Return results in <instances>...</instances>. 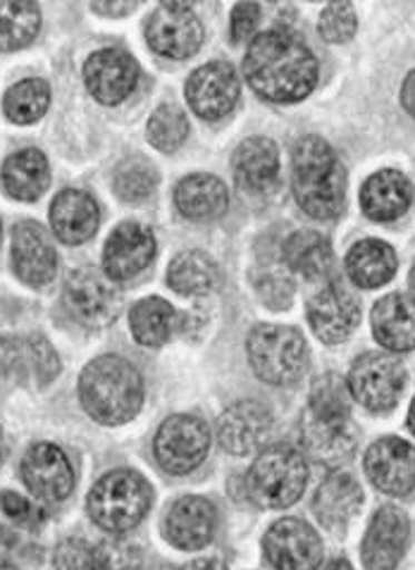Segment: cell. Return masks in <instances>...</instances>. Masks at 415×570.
Returning <instances> with one entry per match:
<instances>
[{
    "label": "cell",
    "mask_w": 415,
    "mask_h": 570,
    "mask_svg": "<svg viewBox=\"0 0 415 570\" xmlns=\"http://www.w3.org/2000/svg\"><path fill=\"white\" fill-rule=\"evenodd\" d=\"M244 72L251 89L273 104L304 100L318 81V60L296 31L277 27L248 46Z\"/></svg>",
    "instance_id": "1"
},
{
    "label": "cell",
    "mask_w": 415,
    "mask_h": 570,
    "mask_svg": "<svg viewBox=\"0 0 415 570\" xmlns=\"http://www.w3.org/2000/svg\"><path fill=\"white\" fill-rule=\"evenodd\" d=\"M304 444L325 465H339L356 449V428L348 409V387L339 375H325L310 392L304 415Z\"/></svg>",
    "instance_id": "2"
},
{
    "label": "cell",
    "mask_w": 415,
    "mask_h": 570,
    "mask_svg": "<svg viewBox=\"0 0 415 570\" xmlns=\"http://www.w3.org/2000/svg\"><path fill=\"white\" fill-rule=\"evenodd\" d=\"M294 196L315 220H332L344 210V165L320 137H304L294 146Z\"/></svg>",
    "instance_id": "3"
},
{
    "label": "cell",
    "mask_w": 415,
    "mask_h": 570,
    "mask_svg": "<svg viewBox=\"0 0 415 570\" xmlns=\"http://www.w3.org/2000/svg\"><path fill=\"white\" fill-rule=\"evenodd\" d=\"M79 399L93 421L122 425L141 409L144 382L137 367L120 356L91 361L79 377Z\"/></svg>",
    "instance_id": "4"
},
{
    "label": "cell",
    "mask_w": 415,
    "mask_h": 570,
    "mask_svg": "<svg viewBox=\"0 0 415 570\" xmlns=\"http://www.w3.org/2000/svg\"><path fill=\"white\" fill-rule=\"evenodd\" d=\"M151 501V484L139 473L112 471L89 492V515L98 528L108 532H127L144 521Z\"/></svg>",
    "instance_id": "5"
},
{
    "label": "cell",
    "mask_w": 415,
    "mask_h": 570,
    "mask_svg": "<svg viewBox=\"0 0 415 570\" xmlns=\"http://www.w3.org/2000/svg\"><path fill=\"white\" fill-rule=\"evenodd\" d=\"M308 482V465L302 451L292 446H270L248 471V494L258 507L287 509L302 499Z\"/></svg>",
    "instance_id": "6"
},
{
    "label": "cell",
    "mask_w": 415,
    "mask_h": 570,
    "mask_svg": "<svg viewBox=\"0 0 415 570\" xmlns=\"http://www.w3.org/2000/svg\"><path fill=\"white\" fill-rule=\"evenodd\" d=\"M246 348L256 375L275 387L294 384L308 371V344L294 327L258 325Z\"/></svg>",
    "instance_id": "7"
},
{
    "label": "cell",
    "mask_w": 415,
    "mask_h": 570,
    "mask_svg": "<svg viewBox=\"0 0 415 570\" xmlns=\"http://www.w3.org/2000/svg\"><path fill=\"white\" fill-rule=\"evenodd\" d=\"M65 306L87 327H106L118 321L122 294L112 279L91 265H81L65 279Z\"/></svg>",
    "instance_id": "8"
},
{
    "label": "cell",
    "mask_w": 415,
    "mask_h": 570,
    "mask_svg": "<svg viewBox=\"0 0 415 570\" xmlns=\"http://www.w3.org/2000/svg\"><path fill=\"white\" fill-rule=\"evenodd\" d=\"M404 365L394 356L379 354V351H370L363 354L352 365L348 373L346 387L360 406L375 413H385L396 406L398 396L404 392Z\"/></svg>",
    "instance_id": "9"
},
{
    "label": "cell",
    "mask_w": 415,
    "mask_h": 570,
    "mask_svg": "<svg viewBox=\"0 0 415 570\" xmlns=\"http://www.w3.org/2000/svg\"><path fill=\"white\" fill-rule=\"evenodd\" d=\"M154 449L162 471L172 475L191 473L208 456V425L194 415H172L160 425Z\"/></svg>",
    "instance_id": "10"
},
{
    "label": "cell",
    "mask_w": 415,
    "mask_h": 570,
    "mask_svg": "<svg viewBox=\"0 0 415 570\" xmlns=\"http://www.w3.org/2000/svg\"><path fill=\"white\" fill-rule=\"evenodd\" d=\"M146 41L158 56L189 58L204 43V27L198 22L191 6L162 3L146 24Z\"/></svg>",
    "instance_id": "11"
},
{
    "label": "cell",
    "mask_w": 415,
    "mask_h": 570,
    "mask_svg": "<svg viewBox=\"0 0 415 570\" xmlns=\"http://www.w3.org/2000/svg\"><path fill=\"white\" fill-rule=\"evenodd\" d=\"M265 557L277 570H315L323 561V542L308 523L281 518L265 534Z\"/></svg>",
    "instance_id": "12"
},
{
    "label": "cell",
    "mask_w": 415,
    "mask_h": 570,
    "mask_svg": "<svg viewBox=\"0 0 415 570\" xmlns=\"http://www.w3.org/2000/svg\"><path fill=\"white\" fill-rule=\"evenodd\" d=\"M239 98V77L227 62L198 67L187 81L189 108L204 120H220L231 112Z\"/></svg>",
    "instance_id": "13"
},
{
    "label": "cell",
    "mask_w": 415,
    "mask_h": 570,
    "mask_svg": "<svg viewBox=\"0 0 415 570\" xmlns=\"http://www.w3.org/2000/svg\"><path fill=\"white\" fill-rule=\"evenodd\" d=\"M365 475L389 497L408 494L415 488V446L398 438L375 442L365 454Z\"/></svg>",
    "instance_id": "14"
},
{
    "label": "cell",
    "mask_w": 415,
    "mask_h": 570,
    "mask_svg": "<svg viewBox=\"0 0 415 570\" xmlns=\"http://www.w3.org/2000/svg\"><path fill=\"white\" fill-rule=\"evenodd\" d=\"M22 480L29 492L43 501H62L75 490L70 459L56 444H34L22 459Z\"/></svg>",
    "instance_id": "15"
},
{
    "label": "cell",
    "mask_w": 415,
    "mask_h": 570,
    "mask_svg": "<svg viewBox=\"0 0 415 570\" xmlns=\"http://www.w3.org/2000/svg\"><path fill=\"white\" fill-rule=\"evenodd\" d=\"M308 323L325 344H342L360 325V306L339 284H327L308 301Z\"/></svg>",
    "instance_id": "16"
},
{
    "label": "cell",
    "mask_w": 415,
    "mask_h": 570,
    "mask_svg": "<svg viewBox=\"0 0 415 570\" xmlns=\"http://www.w3.org/2000/svg\"><path fill=\"white\" fill-rule=\"evenodd\" d=\"M85 81L93 98L106 106L122 104L137 89L139 65L135 58L118 48H103L85 65Z\"/></svg>",
    "instance_id": "17"
},
{
    "label": "cell",
    "mask_w": 415,
    "mask_h": 570,
    "mask_svg": "<svg viewBox=\"0 0 415 570\" xmlns=\"http://www.w3.org/2000/svg\"><path fill=\"white\" fill-rule=\"evenodd\" d=\"M408 518L394 507H382L363 540V563L368 570H396L408 544Z\"/></svg>",
    "instance_id": "18"
},
{
    "label": "cell",
    "mask_w": 415,
    "mask_h": 570,
    "mask_svg": "<svg viewBox=\"0 0 415 570\" xmlns=\"http://www.w3.org/2000/svg\"><path fill=\"white\" fill-rule=\"evenodd\" d=\"M154 256H156L154 232L137 223H125L108 237V244L103 250L106 275L112 282L131 279L151 265Z\"/></svg>",
    "instance_id": "19"
},
{
    "label": "cell",
    "mask_w": 415,
    "mask_h": 570,
    "mask_svg": "<svg viewBox=\"0 0 415 570\" xmlns=\"http://www.w3.org/2000/svg\"><path fill=\"white\" fill-rule=\"evenodd\" d=\"M12 267L29 287H43L58 271L56 248L37 223H20L12 229Z\"/></svg>",
    "instance_id": "20"
},
{
    "label": "cell",
    "mask_w": 415,
    "mask_h": 570,
    "mask_svg": "<svg viewBox=\"0 0 415 570\" xmlns=\"http://www.w3.org/2000/svg\"><path fill=\"white\" fill-rule=\"evenodd\" d=\"M270 432L273 415L258 401H239L223 413L218 423L220 444L235 456L254 454L270 438Z\"/></svg>",
    "instance_id": "21"
},
{
    "label": "cell",
    "mask_w": 415,
    "mask_h": 570,
    "mask_svg": "<svg viewBox=\"0 0 415 570\" xmlns=\"http://www.w3.org/2000/svg\"><path fill=\"white\" fill-rule=\"evenodd\" d=\"M58 373V354L43 337L0 340V380L34 377L39 384H48Z\"/></svg>",
    "instance_id": "22"
},
{
    "label": "cell",
    "mask_w": 415,
    "mask_h": 570,
    "mask_svg": "<svg viewBox=\"0 0 415 570\" xmlns=\"http://www.w3.org/2000/svg\"><path fill=\"white\" fill-rule=\"evenodd\" d=\"M215 528H218V513L208 499L185 497L168 511L165 518V538L177 549H201L206 547Z\"/></svg>",
    "instance_id": "23"
},
{
    "label": "cell",
    "mask_w": 415,
    "mask_h": 570,
    "mask_svg": "<svg viewBox=\"0 0 415 570\" xmlns=\"http://www.w3.org/2000/svg\"><path fill=\"white\" fill-rule=\"evenodd\" d=\"M363 504V490L354 475H329L313 499V511L320 525L335 534H344Z\"/></svg>",
    "instance_id": "24"
},
{
    "label": "cell",
    "mask_w": 415,
    "mask_h": 570,
    "mask_svg": "<svg viewBox=\"0 0 415 570\" xmlns=\"http://www.w3.org/2000/svg\"><path fill=\"white\" fill-rule=\"evenodd\" d=\"M413 198L411 181L398 170H379L360 189V208L375 223H392L402 217Z\"/></svg>",
    "instance_id": "25"
},
{
    "label": "cell",
    "mask_w": 415,
    "mask_h": 570,
    "mask_svg": "<svg viewBox=\"0 0 415 570\" xmlns=\"http://www.w3.org/2000/svg\"><path fill=\"white\" fill-rule=\"evenodd\" d=\"M375 340L396 354L415 348V298L408 294H389L373 308Z\"/></svg>",
    "instance_id": "26"
},
{
    "label": "cell",
    "mask_w": 415,
    "mask_h": 570,
    "mask_svg": "<svg viewBox=\"0 0 415 570\" xmlns=\"http://www.w3.org/2000/svg\"><path fill=\"white\" fill-rule=\"evenodd\" d=\"M98 220H101V215H98L96 200L79 189L60 191L51 204V227L65 244L91 239L98 229Z\"/></svg>",
    "instance_id": "27"
},
{
    "label": "cell",
    "mask_w": 415,
    "mask_h": 570,
    "mask_svg": "<svg viewBox=\"0 0 415 570\" xmlns=\"http://www.w3.org/2000/svg\"><path fill=\"white\" fill-rule=\"evenodd\" d=\"M279 175V150L265 139H246L235 154V177L244 191H268Z\"/></svg>",
    "instance_id": "28"
},
{
    "label": "cell",
    "mask_w": 415,
    "mask_h": 570,
    "mask_svg": "<svg viewBox=\"0 0 415 570\" xmlns=\"http://www.w3.org/2000/svg\"><path fill=\"white\" fill-rule=\"evenodd\" d=\"M179 213L189 220H215L229 206L227 187L213 175H191L179 181L175 191Z\"/></svg>",
    "instance_id": "29"
},
{
    "label": "cell",
    "mask_w": 415,
    "mask_h": 570,
    "mask_svg": "<svg viewBox=\"0 0 415 570\" xmlns=\"http://www.w3.org/2000/svg\"><path fill=\"white\" fill-rule=\"evenodd\" d=\"M346 273L363 289L382 287L396 275L394 248L379 239L358 242L346 256Z\"/></svg>",
    "instance_id": "30"
},
{
    "label": "cell",
    "mask_w": 415,
    "mask_h": 570,
    "mask_svg": "<svg viewBox=\"0 0 415 570\" xmlns=\"http://www.w3.org/2000/svg\"><path fill=\"white\" fill-rule=\"evenodd\" d=\"M48 179H51L48 160L37 148H27L10 156L3 165V173H0L6 194L18 200H37L46 191Z\"/></svg>",
    "instance_id": "31"
},
{
    "label": "cell",
    "mask_w": 415,
    "mask_h": 570,
    "mask_svg": "<svg viewBox=\"0 0 415 570\" xmlns=\"http://www.w3.org/2000/svg\"><path fill=\"white\" fill-rule=\"evenodd\" d=\"M179 325V313L162 298H144L129 315L131 334L141 346H162Z\"/></svg>",
    "instance_id": "32"
},
{
    "label": "cell",
    "mask_w": 415,
    "mask_h": 570,
    "mask_svg": "<svg viewBox=\"0 0 415 570\" xmlns=\"http://www.w3.org/2000/svg\"><path fill=\"white\" fill-rule=\"evenodd\" d=\"M168 282L181 296H206L218 287V265L204 250H185L170 263Z\"/></svg>",
    "instance_id": "33"
},
{
    "label": "cell",
    "mask_w": 415,
    "mask_h": 570,
    "mask_svg": "<svg viewBox=\"0 0 415 570\" xmlns=\"http://www.w3.org/2000/svg\"><path fill=\"white\" fill-rule=\"evenodd\" d=\"M285 261L294 273L318 279L329 273L332 246L318 232H296L285 244Z\"/></svg>",
    "instance_id": "34"
},
{
    "label": "cell",
    "mask_w": 415,
    "mask_h": 570,
    "mask_svg": "<svg viewBox=\"0 0 415 570\" xmlns=\"http://www.w3.org/2000/svg\"><path fill=\"white\" fill-rule=\"evenodd\" d=\"M41 10L37 3H0V50H20L37 39Z\"/></svg>",
    "instance_id": "35"
},
{
    "label": "cell",
    "mask_w": 415,
    "mask_h": 570,
    "mask_svg": "<svg viewBox=\"0 0 415 570\" xmlns=\"http://www.w3.org/2000/svg\"><path fill=\"white\" fill-rule=\"evenodd\" d=\"M48 104H51V89H48V83L43 79H24L6 94L3 110L10 122L31 125L48 110Z\"/></svg>",
    "instance_id": "36"
},
{
    "label": "cell",
    "mask_w": 415,
    "mask_h": 570,
    "mask_svg": "<svg viewBox=\"0 0 415 570\" xmlns=\"http://www.w3.org/2000/svg\"><path fill=\"white\" fill-rule=\"evenodd\" d=\"M112 187L122 200L137 204V200L151 196L158 187V170L144 158H129L120 163L118 170H115Z\"/></svg>",
    "instance_id": "37"
},
{
    "label": "cell",
    "mask_w": 415,
    "mask_h": 570,
    "mask_svg": "<svg viewBox=\"0 0 415 570\" xmlns=\"http://www.w3.org/2000/svg\"><path fill=\"white\" fill-rule=\"evenodd\" d=\"M189 137V120L177 106H160L148 120V141L162 154H172Z\"/></svg>",
    "instance_id": "38"
},
{
    "label": "cell",
    "mask_w": 415,
    "mask_h": 570,
    "mask_svg": "<svg viewBox=\"0 0 415 570\" xmlns=\"http://www.w3.org/2000/svg\"><path fill=\"white\" fill-rule=\"evenodd\" d=\"M56 570H115V561L106 549L68 540L56 549Z\"/></svg>",
    "instance_id": "39"
},
{
    "label": "cell",
    "mask_w": 415,
    "mask_h": 570,
    "mask_svg": "<svg viewBox=\"0 0 415 570\" xmlns=\"http://www.w3.org/2000/svg\"><path fill=\"white\" fill-rule=\"evenodd\" d=\"M358 29V17L352 3H329L318 22L320 37L329 43H346Z\"/></svg>",
    "instance_id": "40"
},
{
    "label": "cell",
    "mask_w": 415,
    "mask_h": 570,
    "mask_svg": "<svg viewBox=\"0 0 415 570\" xmlns=\"http://www.w3.org/2000/svg\"><path fill=\"white\" fill-rule=\"evenodd\" d=\"M34 551L37 549L31 547L22 534L8 528H0V570H20L24 561L34 559Z\"/></svg>",
    "instance_id": "41"
},
{
    "label": "cell",
    "mask_w": 415,
    "mask_h": 570,
    "mask_svg": "<svg viewBox=\"0 0 415 570\" xmlns=\"http://www.w3.org/2000/svg\"><path fill=\"white\" fill-rule=\"evenodd\" d=\"M260 20V6L258 3H237L231 10V41L241 43L251 37Z\"/></svg>",
    "instance_id": "42"
},
{
    "label": "cell",
    "mask_w": 415,
    "mask_h": 570,
    "mask_svg": "<svg viewBox=\"0 0 415 570\" xmlns=\"http://www.w3.org/2000/svg\"><path fill=\"white\" fill-rule=\"evenodd\" d=\"M0 507H3V511H6L18 525L34 528V525H39V521H41L39 511H37L34 507H31L24 497L14 494V492H3V494H0Z\"/></svg>",
    "instance_id": "43"
},
{
    "label": "cell",
    "mask_w": 415,
    "mask_h": 570,
    "mask_svg": "<svg viewBox=\"0 0 415 570\" xmlns=\"http://www.w3.org/2000/svg\"><path fill=\"white\" fill-rule=\"evenodd\" d=\"M402 104L406 108V112L415 120V70L406 77L404 87H402Z\"/></svg>",
    "instance_id": "44"
},
{
    "label": "cell",
    "mask_w": 415,
    "mask_h": 570,
    "mask_svg": "<svg viewBox=\"0 0 415 570\" xmlns=\"http://www.w3.org/2000/svg\"><path fill=\"white\" fill-rule=\"evenodd\" d=\"M91 8L101 14H127L137 8V3H93Z\"/></svg>",
    "instance_id": "45"
},
{
    "label": "cell",
    "mask_w": 415,
    "mask_h": 570,
    "mask_svg": "<svg viewBox=\"0 0 415 570\" xmlns=\"http://www.w3.org/2000/svg\"><path fill=\"white\" fill-rule=\"evenodd\" d=\"M181 570H227V566L218 559H198V561H191L189 566H185Z\"/></svg>",
    "instance_id": "46"
},
{
    "label": "cell",
    "mask_w": 415,
    "mask_h": 570,
    "mask_svg": "<svg viewBox=\"0 0 415 570\" xmlns=\"http://www.w3.org/2000/svg\"><path fill=\"white\" fill-rule=\"evenodd\" d=\"M323 570H354V568L346 559H335V561H329Z\"/></svg>",
    "instance_id": "47"
},
{
    "label": "cell",
    "mask_w": 415,
    "mask_h": 570,
    "mask_svg": "<svg viewBox=\"0 0 415 570\" xmlns=\"http://www.w3.org/2000/svg\"><path fill=\"white\" fill-rule=\"evenodd\" d=\"M408 428H411V432L415 434V399H413L411 411H408Z\"/></svg>",
    "instance_id": "48"
},
{
    "label": "cell",
    "mask_w": 415,
    "mask_h": 570,
    "mask_svg": "<svg viewBox=\"0 0 415 570\" xmlns=\"http://www.w3.org/2000/svg\"><path fill=\"white\" fill-rule=\"evenodd\" d=\"M411 289H413V294H415V265H413V271H411ZM415 298V296H413Z\"/></svg>",
    "instance_id": "49"
},
{
    "label": "cell",
    "mask_w": 415,
    "mask_h": 570,
    "mask_svg": "<svg viewBox=\"0 0 415 570\" xmlns=\"http://www.w3.org/2000/svg\"><path fill=\"white\" fill-rule=\"evenodd\" d=\"M0 456H3V438H0Z\"/></svg>",
    "instance_id": "50"
}]
</instances>
